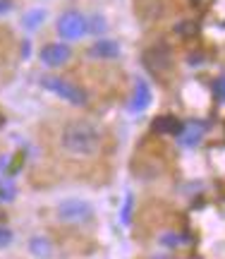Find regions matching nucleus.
I'll return each mask as SVG.
<instances>
[{
    "label": "nucleus",
    "mask_w": 225,
    "mask_h": 259,
    "mask_svg": "<svg viewBox=\"0 0 225 259\" xmlns=\"http://www.w3.org/2000/svg\"><path fill=\"white\" fill-rule=\"evenodd\" d=\"M12 8H15V3H12V0H0V17H3V15H8V12H12Z\"/></svg>",
    "instance_id": "18"
},
{
    "label": "nucleus",
    "mask_w": 225,
    "mask_h": 259,
    "mask_svg": "<svg viewBox=\"0 0 225 259\" xmlns=\"http://www.w3.org/2000/svg\"><path fill=\"white\" fill-rule=\"evenodd\" d=\"M160 242H163V245H182V240H180V235H173V233H168V235H163V238H160Z\"/></svg>",
    "instance_id": "17"
},
{
    "label": "nucleus",
    "mask_w": 225,
    "mask_h": 259,
    "mask_svg": "<svg viewBox=\"0 0 225 259\" xmlns=\"http://www.w3.org/2000/svg\"><path fill=\"white\" fill-rule=\"evenodd\" d=\"M12 238H15L12 231H10L8 226L0 223V250H3V247H10V245H12Z\"/></svg>",
    "instance_id": "13"
},
{
    "label": "nucleus",
    "mask_w": 225,
    "mask_h": 259,
    "mask_svg": "<svg viewBox=\"0 0 225 259\" xmlns=\"http://www.w3.org/2000/svg\"><path fill=\"white\" fill-rule=\"evenodd\" d=\"M151 101H153V94H151V87L144 79H139L137 82V87H134V92H132V99H130V108L132 113H141L146 111L151 106Z\"/></svg>",
    "instance_id": "7"
},
{
    "label": "nucleus",
    "mask_w": 225,
    "mask_h": 259,
    "mask_svg": "<svg viewBox=\"0 0 225 259\" xmlns=\"http://www.w3.org/2000/svg\"><path fill=\"white\" fill-rule=\"evenodd\" d=\"M156 130L158 132H182L185 130V125L178 120V118H170V115H165V118H160V120H156Z\"/></svg>",
    "instance_id": "10"
},
{
    "label": "nucleus",
    "mask_w": 225,
    "mask_h": 259,
    "mask_svg": "<svg viewBox=\"0 0 225 259\" xmlns=\"http://www.w3.org/2000/svg\"><path fill=\"white\" fill-rule=\"evenodd\" d=\"M86 19H89V31L98 34V31H103L105 29V19L103 17H98V15H96V17H86Z\"/></svg>",
    "instance_id": "15"
},
{
    "label": "nucleus",
    "mask_w": 225,
    "mask_h": 259,
    "mask_svg": "<svg viewBox=\"0 0 225 259\" xmlns=\"http://www.w3.org/2000/svg\"><path fill=\"white\" fill-rule=\"evenodd\" d=\"M55 29L65 41H77V38H82L89 34V19H86L82 12H77V10H67V12H63V15L58 17Z\"/></svg>",
    "instance_id": "4"
},
{
    "label": "nucleus",
    "mask_w": 225,
    "mask_h": 259,
    "mask_svg": "<svg viewBox=\"0 0 225 259\" xmlns=\"http://www.w3.org/2000/svg\"><path fill=\"white\" fill-rule=\"evenodd\" d=\"M41 87L46 89V92L55 94L58 99H63L65 103H72V106H84L86 103V94L82 87H77V84L67 82L63 77H53V74H46V77H41Z\"/></svg>",
    "instance_id": "2"
},
{
    "label": "nucleus",
    "mask_w": 225,
    "mask_h": 259,
    "mask_svg": "<svg viewBox=\"0 0 225 259\" xmlns=\"http://www.w3.org/2000/svg\"><path fill=\"white\" fill-rule=\"evenodd\" d=\"M89 56L96 58V60H112V58L120 56V46L110 41V38H101V41H96L94 46L89 48Z\"/></svg>",
    "instance_id": "8"
},
{
    "label": "nucleus",
    "mask_w": 225,
    "mask_h": 259,
    "mask_svg": "<svg viewBox=\"0 0 225 259\" xmlns=\"http://www.w3.org/2000/svg\"><path fill=\"white\" fill-rule=\"evenodd\" d=\"M213 94H216L218 101L225 103V74L223 77H218L216 82H213Z\"/></svg>",
    "instance_id": "14"
},
{
    "label": "nucleus",
    "mask_w": 225,
    "mask_h": 259,
    "mask_svg": "<svg viewBox=\"0 0 225 259\" xmlns=\"http://www.w3.org/2000/svg\"><path fill=\"white\" fill-rule=\"evenodd\" d=\"M144 65L149 67L151 72H168L170 65H173V56H170V48L165 44H156L153 48H149L144 53Z\"/></svg>",
    "instance_id": "6"
},
{
    "label": "nucleus",
    "mask_w": 225,
    "mask_h": 259,
    "mask_svg": "<svg viewBox=\"0 0 225 259\" xmlns=\"http://www.w3.org/2000/svg\"><path fill=\"white\" fill-rule=\"evenodd\" d=\"M29 247H31V252L36 254V257L46 259L50 257V252H53V247H50V242L43 238V235H36V238H31V242H29Z\"/></svg>",
    "instance_id": "9"
},
{
    "label": "nucleus",
    "mask_w": 225,
    "mask_h": 259,
    "mask_svg": "<svg viewBox=\"0 0 225 259\" xmlns=\"http://www.w3.org/2000/svg\"><path fill=\"white\" fill-rule=\"evenodd\" d=\"M132 206H134V199H132V194H127V197H125V206H122V211H120L122 223L132 221Z\"/></svg>",
    "instance_id": "12"
},
{
    "label": "nucleus",
    "mask_w": 225,
    "mask_h": 259,
    "mask_svg": "<svg viewBox=\"0 0 225 259\" xmlns=\"http://www.w3.org/2000/svg\"><path fill=\"white\" fill-rule=\"evenodd\" d=\"M58 221L60 223H70V226H77V223H86L91 216H94V206L86 202V199H77V197H70L65 202L58 204Z\"/></svg>",
    "instance_id": "3"
},
{
    "label": "nucleus",
    "mask_w": 225,
    "mask_h": 259,
    "mask_svg": "<svg viewBox=\"0 0 225 259\" xmlns=\"http://www.w3.org/2000/svg\"><path fill=\"white\" fill-rule=\"evenodd\" d=\"M101 144H103V132L91 120H70L60 130V149L70 156H96L101 151Z\"/></svg>",
    "instance_id": "1"
},
{
    "label": "nucleus",
    "mask_w": 225,
    "mask_h": 259,
    "mask_svg": "<svg viewBox=\"0 0 225 259\" xmlns=\"http://www.w3.org/2000/svg\"><path fill=\"white\" fill-rule=\"evenodd\" d=\"M38 58L46 67H63L72 60V48L67 46L65 41H53V44H46L41 48Z\"/></svg>",
    "instance_id": "5"
},
{
    "label": "nucleus",
    "mask_w": 225,
    "mask_h": 259,
    "mask_svg": "<svg viewBox=\"0 0 225 259\" xmlns=\"http://www.w3.org/2000/svg\"><path fill=\"white\" fill-rule=\"evenodd\" d=\"M12 194H15L12 187L5 185V183H0V202H10V199H12Z\"/></svg>",
    "instance_id": "16"
},
{
    "label": "nucleus",
    "mask_w": 225,
    "mask_h": 259,
    "mask_svg": "<svg viewBox=\"0 0 225 259\" xmlns=\"http://www.w3.org/2000/svg\"><path fill=\"white\" fill-rule=\"evenodd\" d=\"M43 10H29V12H24V27L29 29V31H34V29L41 27V22H43Z\"/></svg>",
    "instance_id": "11"
}]
</instances>
